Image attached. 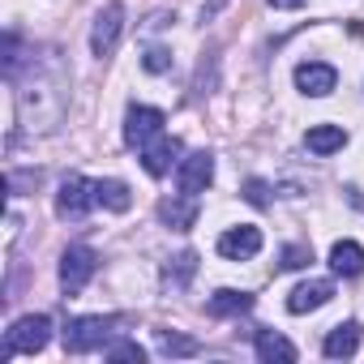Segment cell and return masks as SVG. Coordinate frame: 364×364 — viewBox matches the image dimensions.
<instances>
[{"label": "cell", "mask_w": 364, "mask_h": 364, "mask_svg": "<svg viewBox=\"0 0 364 364\" xmlns=\"http://www.w3.org/2000/svg\"><path fill=\"white\" fill-rule=\"evenodd\" d=\"M249 309H253V296H249V291H236V287L215 291L210 304H206L210 317H240V313H249Z\"/></svg>", "instance_id": "obj_16"}, {"label": "cell", "mask_w": 364, "mask_h": 364, "mask_svg": "<svg viewBox=\"0 0 364 364\" xmlns=\"http://www.w3.org/2000/svg\"><path fill=\"white\" fill-rule=\"evenodd\" d=\"M159 219H163L167 228H176V232H189V228L198 223V198H193V193H180V198L159 202Z\"/></svg>", "instance_id": "obj_12"}, {"label": "cell", "mask_w": 364, "mask_h": 364, "mask_svg": "<svg viewBox=\"0 0 364 364\" xmlns=\"http://www.w3.org/2000/svg\"><path fill=\"white\" fill-rule=\"evenodd\" d=\"M103 355L107 360H133V364H141L146 347H137V343H112V347H103Z\"/></svg>", "instance_id": "obj_22"}, {"label": "cell", "mask_w": 364, "mask_h": 364, "mask_svg": "<svg viewBox=\"0 0 364 364\" xmlns=\"http://www.w3.org/2000/svg\"><path fill=\"white\" fill-rule=\"evenodd\" d=\"M95 206H107V210L124 215V210L133 206L129 185H124V180H95Z\"/></svg>", "instance_id": "obj_18"}, {"label": "cell", "mask_w": 364, "mask_h": 364, "mask_svg": "<svg viewBox=\"0 0 364 364\" xmlns=\"http://www.w3.org/2000/svg\"><path fill=\"white\" fill-rule=\"evenodd\" d=\"M120 26H124V9L116 5V0H112V5L95 18V31H90V52L103 60V56H112L116 52V39H120Z\"/></svg>", "instance_id": "obj_6"}, {"label": "cell", "mask_w": 364, "mask_h": 364, "mask_svg": "<svg viewBox=\"0 0 364 364\" xmlns=\"http://www.w3.org/2000/svg\"><path fill=\"white\" fill-rule=\"evenodd\" d=\"M245 202H249V206H266V202H270L266 180H249V185H245Z\"/></svg>", "instance_id": "obj_24"}, {"label": "cell", "mask_w": 364, "mask_h": 364, "mask_svg": "<svg viewBox=\"0 0 364 364\" xmlns=\"http://www.w3.org/2000/svg\"><path fill=\"white\" fill-rule=\"evenodd\" d=\"M210 180H215V154L198 150V154H189V159H180V171H176L180 193H193V198H198Z\"/></svg>", "instance_id": "obj_5"}, {"label": "cell", "mask_w": 364, "mask_h": 364, "mask_svg": "<svg viewBox=\"0 0 364 364\" xmlns=\"http://www.w3.org/2000/svg\"><path fill=\"white\" fill-rule=\"evenodd\" d=\"M304 146H309L313 154H334V150L347 146V129H343V124H313V129L304 133Z\"/></svg>", "instance_id": "obj_14"}, {"label": "cell", "mask_w": 364, "mask_h": 364, "mask_svg": "<svg viewBox=\"0 0 364 364\" xmlns=\"http://www.w3.org/2000/svg\"><path fill=\"white\" fill-rule=\"evenodd\" d=\"M163 112L159 107H129V116H124V141L129 146H150L159 133H163Z\"/></svg>", "instance_id": "obj_7"}, {"label": "cell", "mask_w": 364, "mask_h": 364, "mask_svg": "<svg viewBox=\"0 0 364 364\" xmlns=\"http://www.w3.org/2000/svg\"><path fill=\"white\" fill-rule=\"evenodd\" d=\"M330 296H334V283H330V279H309V283L291 287V296H287V313H313V309L330 304Z\"/></svg>", "instance_id": "obj_11"}, {"label": "cell", "mask_w": 364, "mask_h": 364, "mask_svg": "<svg viewBox=\"0 0 364 364\" xmlns=\"http://www.w3.org/2000/svg\"><path fill=\"white\" fill-rule=\"evenodd\" d=\"M309 262H313V249H309V245H287L279 266H283V270H304Z\"/></svg>", "instance_id": "obj_21"}, {"label": "cell", "mask_w": 364, "mask_h": 364, "mask_svg": "<svg viewBox=\"0 0 364 364\" xmlns=\"http://www.w3.org/2000/svg\"><path fill=\"white\" fill-rule=\"evenodd\" d=\"M360 321H343V326H334L330 334H326V343H321V351L330 355V360H347V355H355V347H360Z\"/></svg>", "instance_id": "obj_13"}, {"label": "cell", "mask_w": 364, "mask_h": 364, "mask_svg": "<svg viewBox=\"0 0 364 364\" xmlns=\"http://www.w3.org/2000/svg\"><path fill=\"white\" fill-rule=\"evenodd\" d=\"M159 351H163V355H198L202 343H198V338H185V334H167V330H159Z\"/></svg>", "instance_id": "obj_20"}, {"label": "cell", "mask_w": 364, "mask_h": 364, "mask_svg": "<svg viewBox=\"0 0 364 364\" xmlns=\"http://www.w3.org/2000/svg\"><path fill=\"white\" fill-rule=\"evenodd\" d=\"M48 338H52V317H43V313L18 317L5 334V360L9 355H35V351L48 347Z\"/></svg>", "instance_id": "obj_2"}, {"label": "cell", "mask_w": 364, "mask_h": 364, "mask_svg": "<svg viewBox=\"0 0 364 364\" xmlns=\"http://www.w3.org/2000/svg\"><path fill=\"white\" fill-rule=\"evenodd\" d=\"M296 86H300L304 95H313V99H326V95L338 86V73H334V65L304 60V65H296Z\"/></svg>", "instance_id": "obj_8"}, {"label": "cell", "mask_w": 364, "mask_h": 364, "mask_svg": "<svg viewBox=\"0 0 364 364\" xmlns=\"http://www.w3.org/2000/svg\"><path fill=\"white\" fill-rule=\"evenodd\" d=\"M219 253L228 262H245V257H257L262 253V232L257 228H232L219 236Z\"/></svg>", "instance_id": "obj_10"}, {"label": "cell", "mask_w": 364, "mask_h": 364, "mask_svg": "<svg viewBox=\"0 0 364 364\" xmlns=\"http://www.w3.org/2000/svg\"><path fill=\"white\" fill-rule=\"evenodd\" d=\"M330 270L343 274V279H355V274L364 270V249H360L355 240H338V245L330 249Z\"/></svg>", "instance_id": "obj_15"}, {"label": "cell", "mask_w": 364, "mask_h": 364, "mask_svg": "<svg viewBox=\"0 0 364 364\" xmlns=\"http://www.w3.org/2000/svg\"><path fill=\"white\" fill-rule=\"evenodd\" d=\"M95 270H99V253H95L90 245H69L65 257H60V287H65L69 296H77V291L90 283Z\"/></svg>", "instance_id": "obj_3"}, {"label": "cell", "mask_w": 364, "mask_h": 364, "mask_svg": "<svg viewBox=\"0 0 364 364\" xmlns=\"http://www.w3.org/2000/svg\"><path fill=\"white\" fill-rule=\"evenodd\" d=\"M270 5H274V9H300L304 0H270Z\"/></svg>", "instance_id": "obj_26"}, {"label": "cell", "mask_w": 364, "mask_h": 364, "mask_svg": "<svg viewBox=\"0 0 364 364\" xmlns=\"http://www.w3.org/2000/svg\"><path fill=\"white\" fill-rule=\"evenodd\" d=\"M141 65H146L150 73H167V69H171V52H163V48H150V52L141 56Z\"/></svg>", "instance_id": "obj_23"}, {"label": "cell", "mask_w": 364, "mask_h": 364, "mask_svg": "<svg viewBox=\"0 0 364 364\" xmlns=\"http://www.w3.org/2000/svg\"><path fill=\"white\" fill-rule=\"evenodd\" d=\"M193 274H198V253H180V257L167 262V270H163V279H167L171 287H189Z\"/></svg>", "instance_id": "obj_19"}, {"label": "cell", "mask_w": 364, "mask_h": 364, "mask_svg": "<svg viewBox=\"0 0 364 364\" xmlns=\"http://www.w3.org/2000/svg\"><path fill=\"white\" fill-rule=\"evenodd\" d=\"M90 206H95V185L82 176H65V185L56 193V215L60 219H82Z\"/></svg>", "instance_id": "obj_4"}, {"label": "cell", "mask_w": 364, "mask_h": 364, "mask_svg": "<svg viewBox=\"0 0 364 364\" xmlns=\"http://www.w3.org/2000/svg\"><path fill=\"white\" fill-rule=\"evenodd\" d=\"M39 185V171H9V189L22 193V189H35Z\"/></svg>", "instance_id": "obj_25"}, {"label": "cell", "mask_w": 364, "mask_h": 364, "mask_svg": "<svg viewBox=\"0 0 364 364\" xmlns=\"http://www.w3.org/2000/svg\"><path fill=\"white\" fill-rule=\"evenodd\" d=\"M253 347H257V360H266V364H274V360L279 364H291L296 360V347L279 330H257V343Z\"/></svg>", "instance_id": "obj_17"}, {"label": "cell", "mask_w": 364, "mask_h": 364, "mask_svg": "<svg viewBox=\"0 0 364 364\" xmlns=\"http://www.w3.org/2000/svg\"><path fill=\"white\" fill-rule=\"evenodd\" d=\"M176 159H180V137H167V133H159L150 146H141V167H146L150 176H167Z\"/></svg>", "instance_id": "obj_9"}, {"label": "cell", "mask_w": 364, "mask_h": 364, "mask_svg": "<svg viewBox=\"0 0 364 364\" xmlns=\"http://www.w3.org/2000/svg\"><path fill=\"white\" fill-rule=\"evenodd\" d=\"M120 317H73L69 330H65V351L69 355H86V351H99L107 347V338L116 334Z\"/></svg>", "instance_id": "obj_1"}]
</instances>
